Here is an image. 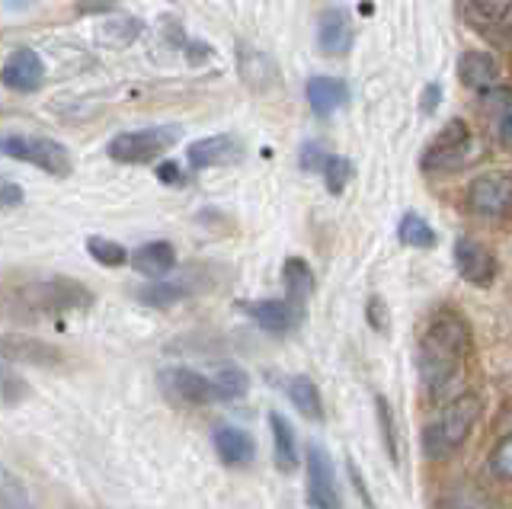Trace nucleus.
Returning a JSON list of instances; mask_svg holds the SVG:
<instances>
[{
	"mask_svg": "<svg viewBox=\"0 0 512 509\" xmlns=\"http://www.w3.org/2000/svg\"><path fill=\"white\" fill-rule=\"evenodd\" d=\"M468 349H471V327L458 311L439 308L429 317L420 337V349H416V369H420V378L429 388V394L442 397L455 385L461 365L468 359Z\"/></svg>",
	"mask_w": 512,
	"mask_h": 509,
	"instance_id": "f257e3e1",
	"label": "nucleus"
},
{
	"mask_svg": "<svg viewBox=\"0 0 512 509\" xmlns=\"http://www.w3.org/2000/svg\"><path fill=\"white\" fill-rule=\"evenodd\" d=\"M484 413V397L480 394H458L452 404L442 407L436 420H429L423 426V455L429 461H445L452 458L468 436L474 433V426Z\"/></svg>",
	"mask_w": 512,
	"mask_h": 509,
	"instance_id": "f03ea898",
	"label": "nucleus"
},
{
	"mask_svg": "<svg viewBox=\"0 0 512 509\" xmlns=\"http://www.w3.org/2000/svg\"><path fill=\"white\" fill-rule=\"evenodd\" d=\"M180 135V125H151V129L122 132L106 145V154L116 164H151L154 157L170 151Z\"/></svg>",
	"mask_w": 512,
	"mask_h": 509,
	"instance_id": "7ed1b4c3",
	"label": "nucleus"
},
{
	"mask_svg": "<svg viewBox=\"0 0 512 509\" xmlns=\"http://www.w3.org/2000/svg\"><path fill=\"white\" fill-rule=\"evenodd\" d=\"M0 151L13 161H26L32 167L45 170L48 177H71L74 161L71 151L55 138H42V135H4L0 141Z\"/></svg>",
	"mask_w": 512,
	"mask_h": 509,
	"instance_id": "20e7f679",
	"label": "nucleus"
},
{
	"mask_svg": "<svg viewBox=\"0 0 512 509\" xmlns=\"http://www.w3.org/2000/svg\"><path fill=\"white\" fill-rule=\"evenodd\" d=\"M20 301L26 311H42V314H68V311H84L93 305V292L84 282L74 279H48L26 285L20 292Z\"/></svg>",
	"mask_w": 512,
	"mask_h": 509,
	"instance_id": "39448f33",
	"label": "nucleus"
},
{
	"mask_svg": "<svg viewBox=\"0 0 512 509\" xmlns=\"http://www.w3.org/2000/svg\"><path fill=\"white\" fill-rule=\"evenodd\" d=\"M468 161H471V129L468 122L452 119L429 141V148L423 154V170L442 177V173H458Z\"/></svg>",
	"mask_w": 512,
	"mask_h": 509,
	"instance_id": "423d86ee",
	"label": "nucleus"
},
{
	"mask_svg": "<svg viewBox=\"0 0 512 509\" xmlns=\"http://www.w3.org/2000/svg\"><path fill=\"white\" fill-rule=\"evenodd\" d=\"M304 468H308V503L314 509H343V497H340V487H336L330 452L320 442H308Z\"/></svg>",
	"mask_w": 512,
	"mask_h": 509,
	"instance_id": "0eeeda50",
	"label": "nucleus"
},
{
	"mask_svg": "<svg viewBox=\"0 0 512 509\" xmlns=\"http://www.w3.org/2000/svg\"><path fill=\"white\" fill-rule=\"evenodd\" d=\"M468 209L480 218H506L512 215V180L503 173H487L468 186Z\"/></svg>",
	"mask_w": 512,
	"mask_h": 509,
	"instance_id": "6e6552de",
	"label": "nucleus"
},
{
	"mask_svg": "<svg viewBox=\"0 0 512 509\" xmlns=\"http://www.w3.org/2000/svg\"><path fill=\"white\" fill-rule=\"evenodd\" d=\"M160 388H164L167 397L180 401L186 407H205L218 401V388H215V378H205L192 369H164L160 372Z\"/></svg>",
	"mask_w": 512,
	"mask_h": 509,
	"instance_id": "1a4fd4ad",
	"label": "nucleus"
},
{
	"mask_svg": "<svg viewBox=\"0 0 512 509\" xmlns=\"http://www.w3.org/2000/svg\"><path fill=\"white\" fill-rule=\"evenodd\" d=\"M455 269H458V276L464 282L480 285V289L496 279L493 253L484 244H477L474 237H458V241H455Z\"/></svg>",
	"mask_w": 512,
	"mask_h": 509,
	"instance_id": "9d476101",
	"label": "nucleus"
},
{
	"mask_svg": "<svg viewBox=\"0 0 512 509\" xmlns=\"http://www.w3.org/2000/svg\"><path fill=\"white\" fill-rule=\"evenodd\" d=\"M189 167L192 170H208V167H228L244 157V145L234 135H212L202 141H192L189 151Z\"/></svg>",
	"mask_w": 512,
	"mask_h": 509,
	"instance_id": "9b49d317",
	"label": "nucleus"
},
{
	"mask_svg": "<svg viewBox=\"0 0 512 509\" xmlns=\"http://www.w3.org/2000/svg\"><path fill=\"white\" fill-rule=\"evenodd\" d=\"M4 84L16 93H36L45 84V65L36 49H16L4 61Z\"/></svg>",
	"mask_w": 512,
	"mask_h": 509,
	"instance_id": "f8f14e48",
	"label": "nucleus"
},
{
	"mask_svg": "<svg viewBox=\"0 0 512 509\" xmlns=\"http://www.w3.org/2000/svg\"><path fill=\"white\" fill-rule=\"evenodd\" d=\"M237 68L244 84L253 93H269L279 87V68L266 52L260 49H250V45H237Z\"/></svg>",
	"mask_w": 512,
	"mask_h": 509,
	"instance_id": "ddd939ff",
	"label": "nucleus"
},
{
	"mask_svg": "<svg viewBox=\"0 0 512 509\" xmlns=\"http://www.w3.org/2000/svg\"><path fill=\"white\" fill-rule=\"evenodd\" d=\"M352 39H356V29H352V17L346 7H333L320 17L317 45L324 55H346L352 49Z\"/></svg>",
	"mask_w": 512,
	"mask_h": 509,
	"instance_id": "4468645a",
	"label": "nucleus"
},
{
	"mask_svg": "<svg viewBox=\"0 0 512 509\" xmlns=\"http://www.w3.org/2000/svg\"><path fill=\"white\" fill-rule=\"evenodd\" d=\"M301 311L298 305H292L288 298H263V301H250L247 305V314L250 321H256L263 330L269 333H288L295 330L298 321H301Z\"/></svg>",
	"mask_w": 512,
	"mask_h": 509,
	"instance_id": "2eb2a0df",
	"label": "nucleus"
},
{
	"mask_svg": "<svg viewBox=\"0 0 512 509\" xmlns=\"http://www.w3.org/2000/svg\"><path fill=\"white\" fill-rule=\"evenodd\" d=\"M349 103V87L340 77H311L308 81V106L317 119H330Z\"/></svg>",
	"mask_w": 512,
	"mask_h": 509,
	"instance_id": "dca6fc26",
	"label": "nucleus"
},
{
	"mask_svg": "<svg viewBox=\"0 0 512 509\" xmlns=\"http://www.w3.org/2000/svg\"><path fill=\"white\" fill-rule=\"evenodd\" d=\"M458 77L464 87L480 90V93H490L500 81V65L490 52H464L458 58Z\"/></svg>",
	"mask_w": 512,
	"mask_h": 509,
	"instance_id": "f3484780",
	"label": "nucleus"
},
{
	"mask_svg": "<svg viewBox=\"0 0 512 509\" xmlns=\"http://www.w3.org/2000/svg\"><path fill=\"white\" fill-rule=\"evenodd\" d=\"M215 452L224 465L231 468H244L256 458V442L250 433L237 426H215Z\"/></svg>",
	"mask_w": 512,
	"mask_h": 509,
	"instance_id": "a211bd4d",
	"label": "nucleus"
},
{
	"mask_svg": "<svg viewBox=\"0 0 512 509\" xmlns=\"http://www.w3.org/2000/svg\"><path fill=\"white\" fill-rule=\"evenodd\" d=\"M64 356L58 353L55 346H48L42 340L32 337H13L7 333L4 337V362H26V365H58Z\"/></svg>",
	"mask_w": 512,
	"mask_h": 509,
	"instance_id": "6ab92c4d",
	"label": "nucleus"
},
{
	"mask_svg": "<svg viewBox=\"0 0 512 509\" xmlns=\"http://www.w3.org/2000/svg\"><path fill=\"white\" fill-rule=\"evenodd\" d=\"M269 429H272V455H276V468L292 474L298 468V439L295 429L282 413H269Z\"/></svg>",
	"mask_w": 512,
	"mask_h": 509,
	"instance_id": "aec40b11",
	"label": "nucleus"
},
{
	"mask_svg": "<svg viewBox=\"0 0 512 509\" xmlns=\"http://www.w3.org/2000/svg\"><path fill=\"white\" fill-rule=\"evenodd\" d=\"M132 266L138 269L141 276L157 279V276H167L170 269L176 266V250L167 241H151V244H141L132 253Z\"/></svg>",
	"mask_w": 512,
	"mask_h": 509,
	"instance_id": "412c9836",
	"label": "nucleus"
},
{
	"mask_svg": "<svg viewBox=\"0 0 512 509\" xmlns=\"http://www.w3.org/2000/svg\"><path fill=\"white\" fill-rule=\"evenodd\" d=\"M285 394H288V401L295 404V410L304 413L308 420H314V423L324 420V397H320V388L314 385V378L292 375L285 381Z\"/></svg>",
	"mask_w": 512,
	"mask_h": 509,
	"instance_id": "4be33fe9",
	"label": "nucleus"
},
{
	"mask_svg": "<svg viewBox=\"0 0 512 509\" xmlns=\"http://www.w3.org/2000/svg\"><path fill=\"white\" fill-rule=\"evenodd\" d=\"M282 282H285V298L292 301V305L304 308V301L314 295V269L304 263L301 257H288L285 266H282Z\"/></svg>",
	"mask_w": 512,
	"mask_h": 509,
	"instance_id": "5701e85b",
	"label": "nucleus"
},
{
	"mask_svg": "<svg viewBox=\"0 0 512 509\" xmlns=\"http://www.w3.org/2000/svg\"><path fill=\"white\" fill-rule=\"evenodd\" d=\"M189 295L186 282H148L135 292V298L148 308H170L176 301H183Z\"/></svg>",
	"mask_w": 512,
	"mask_h": 509,
	"instance_id": "b1692460",
	"label": "nucleus"
},
{
	"mask_svg": "<svg viewBox=\"0 0 512 509\" xmlns=\"http://www.w3.org/2000/svg\"><path fill=\"white\" fill-rule=\"evenodd\" d=\"M397 237H400V244L416 247V250H429V247H436V231H432L429 221H426L423 215H416V212H407L404 218H400Z\"/></svg>",
	"mask_w": 512,
	"mask_h": 509,
	"instance_id": "393cba45",
	"label": "nucleus"
},
{
	"mask_svg": "<svg viewBox=\"0 0 512 509\" xmlns=\"http://www.w3.org/2000/svg\"><path fill=\"white\" fill-rule=\"evenodd\" d=\"M484 106L490 113L493 129L500 132V138L506 141V145H512V93L490 90V93H484Z\"/></svg>",
	"mask_w": 512,
	"mask_h": 509,
	"instance_id": "a878e982",
	"label": "nucleus"
},
{
	"mask_svg": "<svg viewBox=\"0 0 512 509\" xmlns=\"http://www.w3.org/2000/svg\"><path fill=\"white\" fill-rule=\"evenodd\" d=\"M512 0H468V20L484 33L487 26H503Z\"/></svg>",
	"mask_w": 512,
	"mask_h": 509,
	"instance_id": "bb28decb",
	"label": "nucleus"
},
{
	"mask_svg": "<svg viewBox=\"0 0 512 509\" xmlns=\"http://www.w3.org/2000/svg\"><path fill=\"white\" fill-rule=\"evenodd\" d=\"M215 388H218V401H240V397H244L247 388H250V378H247L244 369L228 365V369H221L215 375Z\"/></svg>",
	"mask_w": 512,
	"mask_h": 509,
	"instance_id": "cd10ccee",
	"label": "nucleus"
},
{
	"mask_svg": "<svg viewBox=\"0 0 512 509\" xmlns=\"http://www.w3.org/2000/svg\"><path fill=\"white\" fill-rule=\"evenodd\" d=\"M87 253L103 266H125L132 263V257H128V250L116 241H109V237H87Z\"/></svg>",
	"mask_w": 512,
	"mask_h": 509,
	"instance_id": "c85d7f7f",
	"label": "nucleus"
},
{
	"mask_svg": "<svg viewBox=\"0 0 512 509\" xmlns=\"http://www.w3.org/2000/svg\"><path fill=\"white\" fill-rule=\"evenodd\" d=\"M375 410H378V426H381V439H384V449H388L391 461L397 465L400 461V452H397V429H394V413H391V404L388 397L375 394Z\"/></svg>",
	"mask_w": 512,
	"mask_h": 509,
	"instance_id": "c756f323",
	"label": "nucleus"
},
{
	"mask_svg": "<svg viewBox=\"0 0 512 509\" xmlns=\"http://www.w3.org/2000/svg\"><path fill=\"white\" fill-rule=\"evenodd\" d=\"M0 497H4V509H36L32 506V500H29V493H26V487L16 481V477L4 468V474H0Z\"/></svg>",
	"mask_w": 512,
	"mask_h": 509,
	"instance_id": "7c9ffc66",
	"label": "nucleus"
},
{
	"mask_svg": "<svg viewBox=\"0 0 512 509\" xmlns=\"http://www.w3.org/2000/svg\"><path fill=\"white\" fill-rule=\"evenodd\" d=\"M324 180H327V189L333 196H340L343 189H346V183L352 180V161L349 157H340V154H333L330 157V164H327V170H324Z\"/></svg>",
	"mask_w": 512,
	"mask_h": 509,
	"instance_id": "2f4dec72",
	"label": "nucleus"
},
{
	"mask_svg": "<svg viewBox=\"0 0 512 509\" xmlns=\"http://www.w3.org/2000/svg\"><path fill=\"white\" fill-rule=\"evenodd\" d=\"M330 151L324 141H304V148H301V170H308V173H324L327 164H330Z\"/></svg>",
	"mask_w": 512,
	"mask_h": 509,
	"instance_id": "473e14b6",
	"label": "nucleus"
},
{
	"mask_svg": "<svg viewBox=\"0 0 512 509\" xmlns=\"http://www.w3.org/2000/svg\"><path fill=\"white\" fill-rule=\"evenodd\" d=\"M487 465H490V471L496 477H503V481H512V436H503L500 442L493 445Z\"/></svg>",
	"mask_w": 512,
	"mask_h": 509,
	"instance_id": "72a5a7b5",
	"label": "nucleus"
},
{
	"mask_svg": "<svg viewBox=\"0 0 512 509\" xmlns=\"http://www.w3.org/2000/svg\"><path fill=\"white\" fill-rule=\"evenodd\" d=\"M439 509H493L480 493L468 490V487H455L452 493H445Z\"/></svg>",
	"mask_w": 512,
	"mask_h": 509,
	"instance_id": "f704fd0d",
	"label": "nucleus"
},
{
	"mask_svg": "<svg viewBox=\"0 0 512 509\" xmlns=\"http://www.w3.org/2000/svg\"><path fill=\"white\" fill-rule=\"evenodd\" d=\"M368 321H372V327L375 330H381V333H388L391 330V321H388V305L378 298V295H372L368 298Z\"/></svg>",
	"mask_w": 512,
	"mask_h": 509,
	"instance_id": "c9c22d12",
	"label": "nucleus"
},
{
	"mask_svg": "<svg viewBox=\"0 0 512 509\" xmlns=\"http://www.w3.org/2000/svg\"><path fill=\"white\" fill-rule=\"evenodd\" d=\"M157 180L164 183V186H183L186 177H183V170L176 161H164V164H157Z\"/></svg>",
	"mask_w": 512,
	"mask_h": 509,
	"instance_id": "e433bc0d",
	"label": "nucleus"
},
{
	"mask_svg": "<svg viewBox=\"0 0 512 509\" xmlns=\"http://www.w3.org/2000/svg\"><path fill=\"white\" fill-rule=\"evenodd\" d=\"M0 202H4V209H16V205L23 202V189L10 180H4L0 183Z\"/></svg>",
	"mask_w": 512,
	"mask_h": 509,
	"instance_id": "4c0bfd02",
	"label": "nucleus"
},
{
	"mask_svg": "<svg viewBox=\"0 0 512 509\" xmlns=\"http://www.w3.org/2000/svg\"><path fill=\"white\" fill-rule=\"evenodd\" d=\"M439 100H442V84H429L426 90H423V103H420V109L429 116V113H436L439 109Z\"/></svg>",
	"mask_w": 512,
	"mask_h": 509,
	"instance_id": "58836bf2",
	"label": "nucleus"
},
{
	"mask_svg": "<svg viewBox=\"0 0 512 509\" xmlns=\"http://www.w3.org/2000/svg\"><path fill=\"white\" fill-rule=\"evenodd\" d=\"M349 477H352V484H356V487H359V493H362V500H365V506H368V509H375L372 497H368V490H365V481H362V474H359V468H356V461H349Z\"/></svg>",
	"mask_w": 512,
	"mask_h": 509,
	"instance_id": "ea45409f",
	"label": "nucleus"
},
{
	"mask_svg": "<svg viewBox=\"0 0 512 509\" xmlns=\"http://www.w3.org/2000/svg\"><path fill=\"white\" fill-rule=\"evenodd\" d=\"M167 39H170V42H176V45H189V42H186V36H183V26H180V23H176V26H173V23H167Z\"/></svg>",
	"mask_w": 512,
	"mask_h": 509,
	"instance_id": "a19ab883",
	"label": "nucleus"
}]
</instances>
